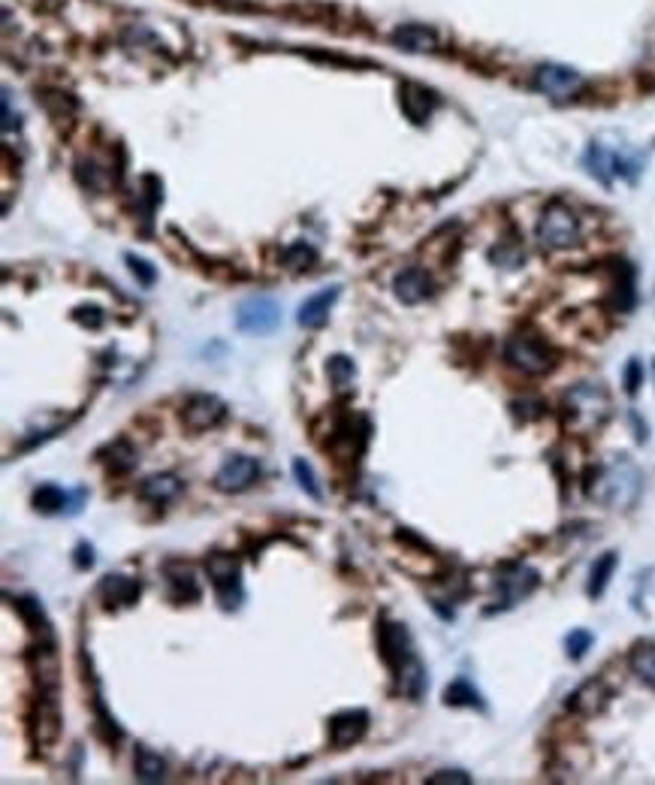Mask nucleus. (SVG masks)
<instances>
[{"label":"nucleus","mask_w":655,"mask_h":785,"mask_svg":"<svg viewBox=\"0 0 655 785\" xmlns=\"http://www.w3.org/2000/svg\"><path fill=\"white\" fill-rule=\"evenodd\" d=\"M499 601L492 610H508L514 608V604H519L523 599H529L531 592H535L538 586V571L529 569V565H508L505 571H501L499 577Z\"/></svg>","instance_id":"obj_10"},{"label":"nucleus","mask_w":655,"mask_h":785,"mask_svg":"<svg viewBox=\"0 0 655 785\" xmlns=\"http://www.w3.org/2000/svg\"><path fill=\"white\" fill-rule=\"evenodd\" d=\"M293 478H297L299 489H302V493H306L308 498H315V501L324 498V489H320V480H317V475H315V468H311V462L293 459Z\"/></svg>","instance_id":"obj_28"},{"label":"nucleus","mask_w":655,"mask_h":785,"mask_svg":"<svg viewBox=\"0 0 655 785\" xmlns=\"http://www.w3.org/2000/svg\"><path fill=\"white\" fill-rule=\"evenodd\" d=\"M227 420V405L215 393H194L182 405V423L187 432H208Z\"/></svg>","instance_id":"obj_8"},{"label":"nucleus","mask_w":655,"mask_h":785,"mask_svg":"<svg viewBox=\"0 0 655 785\" xmlns=\"http://www.w3.org/2000/svg\"><path fill=\"white\" fill-rule=\"evenodd\" d=\"M393 43L402 45L405 52H432L438 45V36L423 25H405L393 34Z\"/></svg>","instance_id":"obj_22"},{"label":"nucleus","mask_w":655,"mask_h":785,"mask_svg":"<svg viewBox=\"0 0 655 785\" xmlns=\"http://www.w3.org/2000/svg\"><path fill=\"white\" fill-rule=\"evenodd\" d=\"M535 88L553 100H571L583 88V75L562 64H540L535 70Z\"/></svg>","instance_id":"obj_9"},{"label":"nucleus","mask_w":655,"mask_h":785,"mask_svg":"<svg viewBox=\"0 0 655 785\" xmlns=\"http://www.w3.org/2000/svg\"><path fill=\"white\" fill-rule=\"evenodd\" d=\"M613 571H616V553H604L601 559L592 565V574H590V595L592 599H601Z\"/></svg>","instance_id":"obj_27"},{"label":"nucleus","mask_w":655,"mask_h":785,"mask_svg":"<svg viewBox=\"0 0 655 785\" xmlns=\"http://www.w3.org/2000/svg\"><path fill=\"white\" fill-rule=\"evenodd\" d=\"M13 608L18 610V617H22L34 631H49V622H45V613H43V608H40V604H36L34 599H15V601H13Z\"/></svg>","instance_id":"obj_30"},{"label":"nucleus","mask_w":655,"mask_h":785,"mask_svg":"<svg viewBox=\"0 0 655 785\" xmlns=\"http://www.w3.org/2000/svg\"><path fill=\"white\" fill-rule=\"evenodd\" d=\"M142 586L139 580H133L127 574H106L97 583V599L103 601L106 610H118V608H133L139 601Z\"/></svg>","instance_id":"obj_14"},{"label":"nucleus","mask_w":655,"mask_h":785,"mask_svg":"<svg viewBox=\"0 0 655 785\" xmlns=\"http://www.w3.org/2000/svg\"><path fill=\"white\" fill-rule=\"evenodd\" d=\"M327 375H329V381H332V387H336V390H348L350 384H354V375H357V368H354V359H348V357H332L329 363H327Z\"/></svg>","instance_id":"obj_29"},{"label":"nucleus","mask_w":655,"mask_h":785,"mask_svg":"<svg viewBox=\"0 0 655 785\" xmlns=\"http://www.w3.org/2000/svg\"><path fill=\"white\" fill-rule=\"evenodd\" d=\"M338 297H341L338 285L311 293V297L299 306V327H306V329H320V327H324L329 320V311H332V306H336Z\"/></svg>","instance_id":"obj_15"},{"label":"nucleus","mask_w":655,"mask_h":785,"mask_svg":"<svg viewBox=\"0 0 655 785\" xmlns=\"http://www.w3.org/2000/svg\"><path fill=\"white\" fill-rule=\"evenodd\" d=\"M505 359L523 375H547L553 368V351L538 336H514L505 345Z\"/></svg>","instance_id":"obj_5"},{"label":"nucleus","mask_w":655,"mask_h":785,"mask_svg":"<svg viewBox=\"0 0 655 785\" xmlns=\"http://www.w3.org/2000/svg\"><path fill=\"white\" fill-rule=\"evenodd\" d=\"M260 478V462L254 457H245V453H233V457L224 459V466L217 468L215 475V487L221 493H245L248 487L257 484Z\"/></svg>","instance_id":"obj_11"},{"label":"nucleus","mask_w":655,"mask_h":785,"mask_svg":"<svg viewBox=\"0 0 655 785\" xmlns=\"http://www.w3.org/2000/svg\"><path fill=\"white\" fill-rule=\"evenodd\" d=\"M185 489L182 478L176 475H151L139 484V498L151 501V505H169L178 493Z\"/></svg>","instance_id":"obj_20"},{"label":"nucleus","mask_w":655,"mask_h":785,"mask_svg":"<svg viewBox=\"0 0 655 785\" xmlns=\"http://www.w3.org/2000/svg\"><path fill=\"white\" fill-rule=\"evenodd\" d=\"M432 103H435L432 94L426 88H420V85H405V88H402V109H405V116L414 121V125H423V121L429 118Z\"/></svg>","instance_id":"obj_23"},{"label":"nucleus","mask_w":655,"mask_h":785,"mask_svg":"<svg viewBox=\"0 0 655 785\" xmlns=\"http://www.w3.org/2000/svg\"><path fill=\"white\" fill-rule=\"evenodd\" d=\"M429 782H432V785H448V782H450V785H457V782H459V785H469L471 777H469V773H462V770H438V773H432Z\"/></svg>","instance_id":"obj_34"},{"label":"nucleus","mask_w":655,"mask_h":785,"mask_svg":"<svg viewBox=\"0 0 655 785\" xmlns=\"http://www.w3.org/2000/svg\"><path fill=\"white\" fill-rule=\"evenodd\" d=\"M368 731V713L366 710H341L329 716V746L332 750H350L359 743Z\"/></svg>","instance_id":"obj_13"},{"label":"nucleus","mask_w":655,"mask_h":785,"mask_svg":"<svg viewBox=\"0 0 655 785\" xmlns=\"http://www.w3.org/2000/svg\"><path fill=\"white\" fill-rule=\"evenodd\" d=\"M164 574H166L169 595H173L176 601H196V599H199L196 574L187 569V565H182V562H166V565H164Z\"/></svg>","instance_id":"obj_19"},{"label":"nucleus","mask_w":655,"mask_h":785,"mask_svg":"<svg viewBox=\"0 0 655 785\" xmlns=\"http://www.w3.org/2000/svg\"><path fill=\"white\" fill-rule=\"evenodd\" d=\"M629 665H631L634 677H638L640 683H647V686L655 689V638L652 640H640L638 647L631 649Z\"/></svg>","instance_id":"obj_24"},{"label":"nucleus","mask_w":655,"mask_h":785,"mask_svg":"<svg viewBox=\"0 0 655 785\" xmlns=\"http://www.w3.org/2000/svg\"><path fill=\"white\" fill-rule=\"evenodd\" d=\"M538 239L544 248H571L580 239V217L568 209L565 203L547 206V212L538 224Z\"/></svg>","instance_id":"obj_4"},{"label":"nucleus","mask_w":655,"mask_h":785,"mask_svg":"<svg viewBox=\"0 0 655 785\" xmlns=\"http://www.w3.org/2000/svg\"><path fill=\"white\" fill-rule=\"evenodd\" d=\"M393 290L405 306H417V302L432 297V278H429V272L420 267H408L396 276Z\"/></svg>","instance_id":"obj_16"},{"label":"nucleus","mask_w":655,"mask_h":785,"mask_svg":"<svg viewBox=\"0 0 655 785\" xmlns=\"http://www.w3.org/2000/svg\"><path fill=\"white\" fill-rule=\"evenodd\" d=\"M643 387V366L640 359H629V366H625V390H629L631 396L638 393Z\"/></svg>","instance_id":"obj_33"},{"label":"nucleus","mask_w":655,"mask_h":785,"mask_svg":"<svg viewBox=\"0 0 655 785\" xmlns=\"http://www.w3.org/2000/svg\"><path fill=\"white\" fill-rule=\"evenodd\" d=\"M586 489H590V496L598 505H607L613 510H629L638 505L643 493V475L629 457H616L613 462H607V466L595 471V478L586 484Z\"/></svg>","instance_id":"obj_1"},{"label":"nucleus","mask_w":655,"mask_h":785,"mask_svg":"<svg viewBox=\"0 0 655 785\" xmlns=\"http://www.w3.org/2000/svg\"><path fill=\"white\" fill-rule=\"evenodd\" d=\"M206 574L215 586V595L224 610H236L245 599L242 589V565L233 553H212L206 559Z\"/></svg>","instance_id":"obj_3"},{"label":"nucleus","mask_w":655,"mask_h":785,"mask_svg":"<svg viewBox=\"0 0 655 785\" xmlns=\"http://www.w3.org/2000/svg\"><path fill=\"white\" fill-rule=\"evenodd\" d=\"M97 459L112 471V475H127L130 468H136L139 453L127 438H116V441L103 444V448L97 450Z\"/></svg>","instance_id":"obj_17"},{"label":"nucleus","mask_w":655,"mask_h":785,"mask_svg":"<svg viewBox=\"0 0 655 785\" xmlns=\"http://www.w3.org/2000/svg\"><path fill=\"white\" fill-rule=\"evenodd\" d=\"M378 649H381L384 665L393 670V677L408 665V661L417 659L411 635H408V629L402 626V622L381 619V626H378Z\"/></svg>","instance_id":"obj_7"},{"label":"nucleus","mask_w":655,"mask_h":785,"mask_svg":"<svg viewBox=\"0 0 655 785\" xmlns=\"http://www.w3.org/2000/svg\"><path fill=\"white\" fill-rule=\"evenodd\" d=\"M31 501H34V508L40 510V514H61V510L70 505L66 493L61 487H55V484H40L34 489Z\"/></svg>","instance_id":"obj_25"},{"label":"nucleus","mask_w":655,"mask_h":785,"mask_svg":"<svg viewBox=\"0 0 655 785\" xmlns=\"http://www.w3.org/2000/svg\"><path fill=\"white\" fill-rule=\"evenodd\" d=\"M236 327L248 336H269L281 327V306L272 297H248L236 308Z\"/></svg>","instance_id":"obj_6"},{"label":"nucleus","mask_w":655,"mask_h":785,"mask_svg":"<svg viewBox=\"0 0 655 785\" xmlns=\"http://www.w3.org/2000/svg\"><path fill=\"white\" fill-rule=\"evenodd\" d=\"M444 704H450V707H478V710H483L480 692L465 677L453 679V683L444 689Z\"/></svg>","instance_id":"obj_26"},{"label":"nucleus","mask_w":655,"mask_h":785,"mask_svg":"<svg viewBox=\"0 0 655 785\" xmlns=\"http://www.w3.org/2000/svg\"><path fill=\"white\" fill-rule=\"evenodd\" d=\"M592 643H595V638L590 635V631L577 629V631H571V635L565 638V649H568V656H571V659H583L586 652H590Z\"/></svg>","instance_id":"obj_31"},{"label":"nucleus","mask_w":655,"mask_h":785,"mask_svg":"<svg viewBox=\"0 0 655 785\" xmlns=\"http://www.w3.org/2000/svg\"><path fill=\"white\" fill-rule=\"evenodd\" d=\"M562 418H565V427L571 432H580V435L595 432L607 418H610V396L598 384H577L565 393Z\"/></svg>","instance_id":"obj_2"},{"label":"nucleus","mask_w":655,"mask_h":785,"mask_svg":"<svg viewBox=\"0 0 655 785\" xmlns=\"http://www.w3.org/2000/svg\"><path fill=\"white\" fill-rule=\"evenodd\" d=\"M76 569H91L94 565V547L88 541H79L76 544Z\"/></svg>","instance_id":"obj_36"},{"label":"nucleus","mask_w":655,"mask_h":785,"mask_svg":"<svg viewBox=\"0 0 655 785\" xmlns=\"http://www.w3.org/2000/svg\"><path fill=\"white\" fill-rule=\"evenodd\" d=\"M76 320H79V324H85V327H91V329H97L100 324H103V315H100V308H76Z\"/></svg>","instance_id":"obj_37"},{"label":"nucleus","mask_w":655,"mask_h":785,"mask_svg":"<svg viewBox=\"0 0 655 785\" xmlns=\"http://www.w3.org/2000/svg\"><path fill=\"white\" fill-rule=\"evenodd\" d=\"M127 263H130V269H133V276H136L142 285L146 287H151L157 281V269L151 267L148 260H142V257H133V254H127Z\"/></svg>","instance_id":"obj_32"},{"label":"nucleus","mask_w":655,"mask_h":785,"mask_svg":"<svg viewBox=\"0 0 655 785\" xmlns=\"http://www.w3.org/2000/svg\"><path fill=\"white\" fill-rule=\"evenodd\" d=\"M607 698H610V692H607V686L601 679H586V683L568 698V710H574L580 716H595L604 710Z\"/></svg>","instance_id":"obj_18"},{"label":"nucleus","mask_w":655,"mask_h":785,"mask_svg":"<svg viewBox=\"0 0 655 785\" xmlns=\"http://www.w3.org/2000/svg\"><path fill=\"white\" fill-rule=\"evenodd\" d=\"M284 257H287V263H290L293 269H299L302 263H311V260H315V251H311L308 245H302V242H299V245H293V248H290L287 254H284Z\"/></svg>","instance_id":"obj_35"},{"label":"nucleus","mask_w":655,"mask_h":785,"mask_svg":"<svg viewBox=\"0 0 655 785\" xmlns=\"http://www.w3.org/2000/svg\"><path fill=\"white\" fill-rule=\"evenodd\" d=\"M31 737L36 746H52L61 737V707L55 701V692H40V701L34 704L31 716Z\"/></svg>","instance_id":"obj_12"},{"label":"nucleus","mask_w":655,"mask_h":785,"mask_svg":"<svg viewBox=\"0 0 655 785\" xmlns=\"http://www.w3.org/2000/svg\"><path fill=\"white\" fill-rule=\"evenodd\" d=\"M133 770H136L139 782H164L166 780V761L160 759L155 750H148V746H136Z\"/></svg>","instance_id":"obj_21"}]
</instances>
